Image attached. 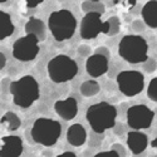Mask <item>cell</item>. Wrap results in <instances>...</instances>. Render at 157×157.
<instances>
[{"label":"cell","instance_id":"obj_6","mask_svg":"<svg viewBox=\"0 0 157 157\" xmlns=\"http://www.w3.org/2000/svg\"><path fill=\"white\" fill-rule=\"evenodd\" d=\"M78 73L77 63L68 56L59 54L48 63V74L54 83H65L72 81Z\"/></svg>","mask_w":157,"mask_h":157},{"label":"cell","instance_id":"obj_5","mask_svg":"<svg viewBox=\"0 0 157 157\" xmlns=\"http://www.w3.org/2000/svg\"><path fill=\"white\" fill-rule=\"evenodd\" d=\"M62 133V127L58 121L50 118H38L32 127L30 135L34 142L43 145L45 147H50L57 143Z\"/></svg>","mask_w":157,"mask_h":157},{"label":"cell","instance_id":"obj_1","mask_svg":"<svg viewBox=\"0 0 157 157\" xmlns=\"http://www.w3.org/2000/svg\"><path fill=\"white\" fill-rule=\"evenodd\" d=\"M13 101L20 108H29L39 98V84L32 75H24L9 84Z\"/></svg>","mask_w":157,"mask_h":157},{"label":"cell","instance_id":"obj_31","mask_svg":"<svg viewBox=\"0 0 157 157\" xmlns=\"http://www.w3.org/2000/svg\"><path fill=\"white\" fill-rule=\"evenodd\" d=\"M5 64H6V57L4 56V53L0 52V71L5 67Z\"/></svg>","mask_w":157,"mask_h":157},{"label":"cell","instance_id":"obj_26","mask_svg":"<svg viewBox=\"0 0 157 157\" xmlns=\"http://www.w3.org/2000/svg\"><path fill=\"white\" fill-rule=\"evenodd\" d=\"M132 29L135 32H137V33L143 32V30H145V23H143L142 20H135L132 23Z\"/></svg>","mask_w":157,"mask_h":157},{"label":"cell","instance_id":"obj_10","mask_svg":"<svg viewBox=\"0 0 157 157\" xmlns=\"http://www.w3.org/2000/svg\"><path fill=\"white\" fill-rule=\"evenodd\" d=\"M101 15L98 13H86L81 21V36L83 39L90 40L104 33V21H102Z\"/></svg>","mask_w":157,"mask_h":157},{"label":"cell","instance_id":"obj_21","mask_svg":"<svg viewBox=\"0 0 157 157\" xmlns=\"http://www.w3.org/2000/svg\"><path fill=\"white\" fill-rule=\"evenodd\" d=\"M120 28H121V21L117 17H111L107 21H104V34L108 36L118 34Z\"/></svg>","mask_w":157,"mask_h":157},{"label":"cell","instance_id":"obj_4","mask_svg":"<svg viewBox=\"0 0 157 157\" xmlns=\"http://www.w3.org/2000/svg\"><path fill=\"white\" fill-rule=\"evenodd\" d=\"M148 45L147 42L140 35L129 34L121 39L118 45L120 56L128 63L137 64L147 59Z\"/></svg>","mask_w":157,"mask_h":157},{"label":"cell","instance_id":"obj_22","mask_svg":"<svg viewBox=\"0 0 157 157\" xmlns=\"http://www.w3.org/2000/svg\"><path fill=\"white\" fill-rule=\"evenodd\" d=\"M82 10L84 13H98V14H103L104 13V5L101 2L86 0V2L82 3Z\"/></svg>","mask_w":157,"mask_h":157},{"label":"cell","instance_id":"obj_9","mask_svg":"<svg viewBox=\"0 0 157 157\" xmlns=\"http://www.w3.org/2000/svg\"><path fill=\"white\" fill-rule=\"evenodd\" d=\"M155 112L145 104H136L127 109V124L132 129H145L152 124Z\"/></svg>","mask_w":157,"mask_h":157},{"label":"cell","instance_id":"obj_23","mask_svg":"<svg viewBox=\"0 0 157 157\" xmlns=\"http://www.w3.org/2000/svg\"><path fill=\"white\" fill-rule=\"evenodd\" d=\"M147 96L152 102H157V78H152L148 88H147Z\"/></svg>","mask_w":157,"mask_h":157},{"label":"cell","instance_id":"obj_13","mask_svg":"<svg viewBox=\"0 0 157 157\" xmlns=\"http://www.w3.org/2000/svg\"><path fill=\"white\" fill-rule=\"evenodd\" d=\"M54 111L63 120L71 121L78 113V103L73 97L60 99L54 103Z\"/></svg>","mask_w":157,"mask_h":157},{"label":"cell","instance_id":"obj_36","mask_svg":"<svg viewBox=\"0 0 157 157\" xmlns=\"http://www.w3.org/2000/svg\"><path fill=\"white\" fill-rule=\"evenodd\" d=\"M5 2H8V0H0V3H5Z\"/></svg>","mask_w":157,"mask_h":157},{"label":"cell","instance_id":"obj_3","mask_svg":"<svg viewBox=\"0 0 157 157\" xmlns=\"http://www.w3.org/2000/svg\"><path fill=\"white\" fill-rule=\"evenodd\" d=\"M48 27L57 42H64L71 39L77 28V20L69 10H57L50 14Z\"/></svg>","mask_w":157,"mask_h":157},{"label":"cell","instance_id":"obj_18","mask_svg":"<svg viewBox=\"0 0 157 157\" xmlns=\"http://www.w3.org/2000/svg\"><path fill=\"white\" fill-rule=\"evenodd\" d=\"M14 24L8 13L0 10V40H4L5 38L10 36L14 33Z\"/></svg>","mask_w":157,"mask_h":157},{"label":"cell","instance_id":"obj_15","mask_svg":"<svg viewBox=\"0 0 157 157\" xmlns=\"http://www.w3.org/2000/svg\"><path fill=\"white\" fill-rule=\"evenodd\" d=\"M67 140L74 147H79L84 145L87 141V132L82 124L74 123L72 124L67 131Z\"/></svg>","mask_w":157,"mask_h":157},{"label":"cell","instance_id":"obj_24","mask_svg":"<svg viewBox=\"0 0 157 157\" xmlns=\"http://www.w3.org/2000/svg\"><path fill=\"white\" fill-rule=\"evenodd\" d=\"M143 63V71L147 72V73H153L157 68V63L153 58H148L145 60V62H142Z\"/></svg>","mask_w":157,"mask_h":157},{"label":"cell","instance_id":"obj_33","mask_svg":"<svg viewBox=\"0 0 157 157\" xmlns=\"http://www.w3.org/2000/svg\"><path fill=\"white\" fill-rule=\"evenodd\" d=\"M60 157H64V156H72V157H75V153L74 152H69V151H67V152H63L62 155H59Z\"/></svg>","mask_w":157,"mask_h":157},{"label":"cell","instance_id":"obj_16","mask_svg":"<svg viewBox=\"0 0 157 157\" xmlns=\"http://www.w3.org/2000/svg\"><path fill=\"white\" fill-rule=\"evenodd\" d=\"M141 15L143 18V23L147 27L156 29L157 28V0H150L142 6Z\"/></svg>","mask_w":157,"mask_h":157},{"label":"cell","instance_id":"obj_27","mask_svg":"<svg viewBox=\"0 0 157 157\" xmlns=\"http://www.w3.org/2000/svg\"><path fill=\"white\" fill-rule=\"evenodd\" d=\"M78 54L81 57H89L90 56V48L88 45H81L78 48Z\"/></svg>","mask_w":157,"mask_h":157},{"label":"cell","instance_id":"obj_32","mask_svg":"<svg viewBox=\"0 0 157 157\" xmlns=\"http://www.w3.org/2000/svg\"><path fill=\"white\" fill-rule=\"evenodd\" d=\"M97 156H117V157H118V155H117L113 150H111V151H104V152H99V153H97Z\"/></svg>","mask_w":157,"mask_h":157},{"label":"cell","instance_id":"obj_35","mask_svg":"<svg viewBox=\"0 0 157 157\" xmlns=\"http://www.w3.org/2000/svg\"><path fill=\"white\" fill-rule=\"evenodd\" d=\"M127 2L131 4V5H135L136 4V2H137V0H127Z\"/></svg>","mask_w":157,"mask_h":157},{"label":"cell","instance_id":"obj_19","mask_svg":"<svg viewBox=\"0 0 157 157\" xmlns=\"http://www.w3.org/2000/svg\"><path fill=\"white\" fill-rule=\"evenodd\" d=\"M2 124L8 129L10 132H14L17 131L20 124H21V121L18 117V114H15L14 112H6L3 117H2Z\"/></svg>","mask_w":157,"mask_h":157},{"label":"cell","instance_id":"obj_20","mask_svg":"<svg viewBox=\"0 0 157 157\" xmlns=\"http://www.w3.org/2000/svg\"><path fill=\"white\" fill-rule=\"evenodd\" d=\"M101 87L96 81H86L81 84V93L84 97H93L99 93Z\"/></svg>","mask_w":157,"mask_h":157},{"label":"cell","instance_id":"obj_14","mask_svg":"<svg viewBox=\"0 0 157 157\" xmlns=\"http://www.w3.org/2000/svg\"><path fill=\"white\" fill-rule=\"evenodd\" d=\"M127 146L133 155H140L147 148L148 137L138 129H133L127 133Z\"/></svg>","mask_w":157,"mask_h":157},{"label":"cell","instance_id":"obj_12","mask_svg":"<svg viewBox=\"0 0 157 157\" xmlns=\"http://www.w3.org/2000/svg\"><path fill=\"white\" fill-rule=\"evenodd\" d=\"M86 71L93 78L103 75L108 71V58L97 53L89 56L86 62Z\"/></svg>","mask_w":157,"mask_h":157},{"label":"cell","instance_id":"obj_29","mask_svg":"<svg viewBox=\"0 0 157 157\" xmlns=\"http://www.w3.org/2000/svg\"><path fill=\"white\" fill-rule=\"evenodd\" d=\"M94 53L101 54V56H104V57H107L108 59H109V56H111V53H109L108 48H106V47H99V48H97Z\"/></svg>","mask_w":157,"mask_h":157},{"label":"cell","instance_id":"obj_8","mask_svg":"<svg viewBox=\"0 0 157 157\" xmlns=\"http://www.w3.org/2000/svg\"><path fill=\"white\" fill-rule=\"evenodd\" d=\"M39 53V40L30 34L19 38L13 45V56L20 62H30Z\"/></svg>","mask_w":157,"mask_h":157},{"label":"cell","instance_id":"obj_30","mask_svg":"<svg viewBox=\"0 0 157 157\" xmlns=\"http://www.w3.org/2000/svg\"><path fill=\"white\" fill-rule=\"evenodd\" d=\"M24 2H25V4H27L28 8H35L39 4H42L44 0H24Z\"/></svg>","mask_w":157,"mask_h":157},{"label":"cell","instance_id":"obj_2","mask_svg":"<svg viewBox=\"0 0 157 157\" xmlns=\"http://www.w3.org/2000/svg\"><path fill=\"white\" fill-rule=\"evenodd\" d=\"M86 117L94 133H103L104 131L111 129L114 126L117 109L114 106L107 102H99L92 104L87 109Z\"/></svg>","mask_w":157,"mask_h":157},{"label":"cell","instance_id":"obj_34","mask_svg":"<svg viewBox=\"0 0 157 157\" xmlns=\"http://www.w3.org/2000/svg\"><path fill=\"white\" fill-rule=\"evenodd\" d=\"M152 147H153V148L157 147V138H155V140L152 141Z\"/></svg>","mask_w":157,"mask_h":157},{"label":"cell","instance_id":"obj_28","mask_svg":"<svg viewBox=\"0 0 157 157\" xmlns=\"http://www.w3.org/2000/svg\"><path fill=\"white\" fill-rule=\"evenodd\" d=\"M112 128H114V133L118 135V136H121V135H123L126 132V127L122 123H114V126Z\"/></svg>","mask_w":157,"mask_h":157},{"label":"cell","instance_id":"obj_7","mask_svg":"<svg viewBox=\"0 0 157 157\" xmlns=\"http://www.w3.org/2000/svg\"><path fill=\"white\" fill-rule=\"evenodd\" d=\"M117 84L127 97H133L142 92L145 87V78L141 72L137 71H123L117 75Z\"/></svg>","mask_w":157,"mask_h":157},{"label":"cell","instance_id":"obj_37","mask_svg":"<svg viewBox=\"0 0 157 157\" xmlns=\"http://www.w3.org/2000/svg\"><path fill=\"white\" fill-rule=\"evenodd\" d=\"M93 2H99V0H93Z\"/></svg>","mask_w":157,"mask_h":157},{"label":"cell","instance_id":"obj_17","mask_svg":"<svg viewBox=\"0 0 157 157\" xmlns=\"http://www.w3.org/2000/svg\"><path fill=\"white\" fill-rule=\"evenodd\" d=\"M25 33L34 35L39 42H42L45 39L47 35V29H45V24L43 23V20L38 19V18H30L27 24H25Z\"/></svg>","mask_w":157,"mask_h":157},{"label":"cell","instance_id":"obj_11","mask_svg":"<svg viewBox=\"0 0 157 157\" xmlns=\"http://www.w3.org/2000/svg\"><path fill=\"white\" fill-rule=\"evenodd\" d=\"M23 152V141L20 137L9 135L0 140V157H19Z\"/></svg>","mask_w":157,"mask_h":157},{"label":"cell","instance_id":"obj_25","mask_svg":"<svg viewBox=\"0 0 157 157\" xmlns=\"http://www.w3.org/2000/svg\"><path fill=\"white\" fill-rule=\"evenodd\" d=\"M111 150H113L118 156H126V150H124V147L121 145V143H113Z\"/></svg>","mask_w":157,"mask_h":157}]
</instances>
